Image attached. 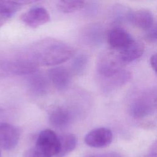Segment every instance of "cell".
<instances>
[{
    "mask_svg": "<svg viewBox=\"0 0 157 157\" xmlns=\"http://www.w3.org/2000/svg\"><path fill=\"white\" fill-rule=\"evenodd\" d=\"M74 53L73 48L68 44L55 39H45L36 45L33 55L38 64L53 66L67 61Z\"/></svg>",
    "mask_w": 157,
    "mask_h": 157,
    "instance_id": "6da1fadb",
    "label": "cell"
},
{
    "mask_svg": "<svg viewBox=\"0 0 157 157\" xmlns=\"http://www.w3.org/2000/svg\"><path fill=\"white\" fill-rule=\"evenodd\" d=\"M156 108V92L148 90L138 93L129 105L130 115L134 118H143L155 113Z\"/></svg>",
    "mask_w": 157,
    "mask_h": 157,
    "instance_id": "7a4b0ae2",
    "label": "cell"
},
{
    "mask_svg": "<svg viewBox=\"0 0 157 157\" xmlns=\"http://www.w3.org/2000/svg\"><path fill=\"white\" fill-rule=\"evenodd\" d=\"M124 65L117 52L106 50L101 53L97 59L96 71L102 79H105L123 70Z\"/></svg>",
    "mask_w": 157,
    "mask_h": 157,
    "instance_id": "3957f363",
    "label": "cell"
},
{
    "mask_svg": "<svg viewBox=\"0 0 157 157\" xmlns=\"http://www.w3.org/2000/svg\"><path fill=\"white\" fill-rule=\"evenodd\" d=\"M59 142L58 136L49 129L42 131L39 134L35 148L47 156L52 157L57 156L59 151Z\"/></svg>",
    "mask_w": 157,
    "mask_h": 157,
    "instance_id": "277c9868",
    "label": "cell"
},
{
    "mask_svg": "<svg viewBox=\"0 0 157 157\" xmlns=\"http://www.w3.org/2000/svg\"><path fill=\"white\" fill-rule=\"evenodd\" d=\"M113 139L112 131L106 128H98L88 132L85 137V144L94 148H103L109 145Z\"/></svg>",
    "mask_w": 157,
    "mask_h": 157,
    "instance_id": "5b68a950",
    "label": "cell"
},
{
    "mask_svg": "<svg viewBox=\"0 0 157 157\" xmlns=\"http://www.w3.org/2000/svg\"><path fill=\"white\" fill-rule=\"evenodd\" d=\"M20 137V129L9 123L0 124V147L9 150L14 148Z\"/></svg>",
    "mask_w": 157,
    "mask_h": 157,
    "instance_id": "8992f818",
    "label": "cell"
},
{
    "mask_svg": "<svg viewBox=\"0 0 157 157\" xmlns=\"http://www.w3.org/2000/svg\"><path fill=\"white\" fill-rule=\"evenodd\" d=\"M20 18L26 26L36 28L49 21L50 14L42 7H34L24 12Z\"/></svg>",
    "mask_w": 157,
    "mask_h": 157,
    "instance_id": "52a82bcc",
    "label": "cell"
},
{
    "mask_svg": "<svg viewBox=\"0 0 157 157\" xmlns=\"http://www.w3.org/2000/svg\"><path fill=\"white\" fill-rule=\"evenodd\" d=\"M48 76L53 85L59 91L67 90L72 81L71 71L63 66L51 68L48 71Z\"/></svg>",
    "mask_w": 157,
    "mask_h": 157,
    "instance_id": "ba28073f",
    "label": "cell"
},
{
    "mask_svg": "<svg viewBox=\"0 0 157 157\" xmlns=\"http://www.w3.org/2000/svg\"><path fill=\"white\" fill-rule=\"evenodd\" d=\"M107 39L110 47L118 52L128 46L134 39L125 29L115 27L109 31Z\"/></svg>",
    "mask_w": 157,
    "mask_h": 157,
    "instance_id": "9c48e42d",
    "label": "cell"
},
{
    "mask_svg": "<svg viewBox=\"0 0 157 157\" xmlns=\"http://www.w3.org/2000/svg\"><path fill=\"white\" fill-rule=\"evenodd\" d=\"M128 18L137 28L145 31L156 25L153 13L147 9H139L129 14Z\"/></svg>",
    "mask_w": 157,
    "mask_h": 157,
    "instance_id": "30bf717a",
    "label": "cell"
},
{
    "mask_svg": "<svg viewBox=\"0 0 157 157\" xmlns=\"http://www.w3.org/2000/svg\"><path fill=\"white\" fill-rule=\"evenodd\" d=\"M48 120L53 127L63 129L67 128L71 123L72 114L67 108L58 107L50 112Z\"/></svg>",
    "mask_w": 157,
    "mask_h": 157,
    "instance_id": "8fae6325",
    "label": "cell"
},
{
    "mask_svg": "<svg viewBox=\"0 0 157 157\" xmlns=\"http://www.w3.org/2000/svg\"><path fill=\"white\" fill-rule=\"evenodd\" d=\"M144 45L140 41L134 39L128 46L117 52L125 64L139 58L144 53Z\"/></svg>",
    "mask_w": 157,
    "mask_h": 157,
    "instance_id": "7c38bea8",
    "label": "cell"
},
{
    "mask_svg": "<svg viewBox=\"0 0 157 157\" xmlns=\"http://www.w3.org/2000/svg\"><path fill=\"white\" fill-rule=\"evenodd\" d=\"M26 2V1H0V26L18 11Z\"/></svg>",
    "mask_w": 157,
    "mask_h": 157,
    "instance_id": "4fadbf2b",
    "label": "cell"
},
{
    "mask_svg": "<svg viewBox=\"0 0 157 157\" xmlns=\"http://www.w3.org/2000/svg\"><path fill=\"white\" fill-rule=\"evenodd\" d=\"M131 78V73L122 70L111 77L103 79V89L109 91L126 84Z\"/></svg>",
    "mask_w": 157,
    "mask_h": 157,
    "instance_id": "5bb4252c",
    "label": "cell"
},
{
    "mask_svg": "<svg viewBox=\"0 0 157 157\" xmlns=\"http://www.w3.org/2000/svg\"><path fill=\"white\" fill-rule=\"evenodd\" d=\"M59 147L57 155L58 157H63L72 151H73L77 145V138L72 134H65L58 136Z\"/></svg>",
    "mask_w": 157,
    "mask_h": 157,
    "instance_id": "9a60e30c",
    "label": "cell"
},
{
    "mask_svg": "<svg viewBox=\"0 0 157 157\" xmlns=\"http://www.w3.org/2000/svg\"><path fill=\"white\" fill-rule=\"evenodd\" d=\"M85 2L80 0L73 1H59L56 6L58 9L65 13H72L79 10L84 7Z\"/></svg>",
    "mask_w": 157,
    "mask_h": 157,
    "instance_id": "2e32d148",
    "label": "cell"
},
{
    "mask_svg": "<svg viewBox=\"0 0 157 157\" xmlns=\"http://www.w3.org/2000/svg\"><path fill=\"white\" fill-rule=\"evenodd\" d=\"M33 90L38 94L45 93L48 88V82L47 78L42 75L34 76L31 82Z\"/></svg>",
    "mask_w": 157,
    "mask_h": 157,
    "instance_id": "e0dca14e",
    "label": "cell"
},
{
    "mask_svg": "<svg viewBox=\"0 0 157 157\" xmlns=\"http://www.w3.org/2000/svg\"><path fill=\"white\" fill-rule=\"evenodd\" d=\"M88 57L85 54H80L76 56L72 62V69L75 74H82L86 67L88 63Z\"/></svg>",
    "mask_w": 157,
    "mask_h": 157,
    "instance_id": "ac0fdd59",
    "label": "cell"
},
{
    "mask_svg": "<svg viewBox=\"0 0 157 157\" xmlns=\"http://www.w3.org/2000/svg\"><path fill=\"white\" fill-rule=\"evenodd\" d=\"M156 26H154L152 28L146 31L145 39L150 43H155L156 41Z\"/></svg>",
    "mask_w": 157,
    "mask_h": 157,
    "instance_id": "d6986e66",
    "label": "cell"
},
{
    "mask_svg": "<svg viewBox=\"0 0 157 157\" xmlns=\"http://www.w3.org/2000/svg\"><path fill=\"white\" fill-rule=\"evenodd\" d=\"M24 157H48L35 147L27 150L23 155Z\"/></svg>",
    "mask_w": 157,
    "mask_h": 157,
    "instance_id": "ffe728a7",
    "label": "cell"
},
{
    "mask_svg": "<svg viewBox=\"0 0 157 157\" xmlns=\"http://www.w3.org/2000/svg\"><path fill=\"white\" fill-rule=\"evenodd\" d=\"M89 157H121V156L116 153L111 152V153H105L102 154H98L90 156Z\"/></svg>",
    "mask_w": 157,
    "mask_h": 157,
    "instance_id": "44dd1931",
    "label": "cell"
},
{
    "mask_svg": "<svg viewBox=\"0 0 157 157\" xmlns=\"http://www.w3.org/2000/svg\"><path fill=\"white\" fill-rule=\"evenodd\" d=\"M156 60H157L156 54H153L150 59V63L152 69L154 70L155 72L156 71Z\"/></svg>",
    "mask_w": 157,
    "mask_h": 157,
    "instance_id": "7402d4cb",
    "label": "cell"
},
{
    "mask_svg": "<svg viewBox=\"0 0 157 157\" xmlns=\"http://www.w3.org/2000/svg\"><path fill=\"white\" fill-rule=\"evenodd\" d=\"M147 157H156V155H155V154H153L152 155H150V156H147Z\"/></svg>",
    "mask_w": 157,
    "mask_h": 157,
    "instance_id": "603a6c76",
    "label": "cell"
}]
</instances>
